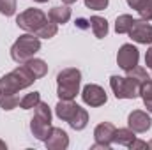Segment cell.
Returning a JSON list of instances; mask_svg holds the SVG:
<instances>
[{"instance_id": "obj_10", "label": "cell", "mask_w": 152, "mask_h": 150, "mask_svg": "<svg viewBox=\"0 0 152 150\" xmlns=\"http://www.w3.org/2000/svg\"><path fill=\"white\" fill-rule=\"evenodd\" d=\"M127 127L134 133H147L152 127V118L142 110H134L127 117Z\"/></svg>"}, {"instance_id": "obj_21", "label": "cell", "mask_w": 152, "mask_h": 150, "mask_svg": "<svg viewBox=\"0 0 152 150\" xmlns=\"http://www.w3.org/2000/svg\"><path fill=\"white\" fill-rule=\"evenodd\" d=\"M20 106V97L16 94H0V108L4 111H11Z\"/></svg>"}, {"instance_id": "obj_20", "label": "cell", "mask_w": 152, "mask_h": 150, "mask_svg": "<svg viewBox=\"0 0 152 150\" xmlns=\"http://www.w3.org/2000/svg\"><path fill=\"white\" fill-rule=\"evenodd\" d=\"M57 32H58V25L48 18V21L39 28L37 32H36V36H37L39 39H51V37L57 36Z\"/></svg>"}, {"instance_id": "obj_16", "label": "cell", "mask_w": 152, "mask_h": 150, "mask_svg": "<svg viewBox=\"0 0 152 150\" xmlns=\"http://www.w3.org/2000/svg\"><path fill=\"white\" fill-rule=\"evenodd\" d=\"M88 21H90V28H92L94 36L97 39H104L108 36V21H106L104 18H101V16H92Z\"/></svg>"}, {"instance_id": "obj_28", "label": "cell", "mask_w": 152, "mask_h": 150, "mask_svg": "<svg viewBox=\"0 0 152 150\" xmlns=\"http://www.w3.org/2000/svg\"><path fill=\"white\" fill-rule=\"evenodd\" d=\"M108 2L110 0H85V5L92 11H103L108 7Z\"/></svg>"}, {"instance_id": "obj_23", "label": "cell", "mask_w": 152, "mask_h": 150, "mask_svg": "<svg viewBox=\"0 0 152 150\" xmlns=\"http://www.w3.org/2000/svg\"><path fill=\"white\" fill-rule=\"evenodd\" d=\"M127 73V78H131V79H134L136 83H143V81H147L151 76L147 74V71L143 69V67H140V66H134L133 69H129V71H126Z\"/></svg>"}, {"instance_id": "obj_26", "label": "cell", "mask_w": 152, "mask_h": 150, "mask_svg": "<svg viewBox=\"0 0 152 150\" xmlns=\"http://www.w3.org/2000/svg\"><path fill=\"white\" fill-rule=\"evenodd\" d=\"M16 12V0H0V14L12 16Z\"/></svg>"}, {"instance_id": "obj_30", "label": "cell", "mask_w": 152, "mask_h": 150, "mask_svg": "<svg viewBox=\"0 0 152 150\" xmlns=\"http://www.w3.org/2000/svg\"><path fill=\"white\" fill-rule=\"evenodd\" d=\"M145 66L152 69V46L147 50V53H145Z\"/></svg>"}, {"instance_id": "obj_13", "label": "cell", "mask_w": 152, "mask_h": 150, "mask_svg": "<svg viewBox=\"0 0 152 150\" xmlns=\"http://www.w3.org/2000/svg\"><path fill=\"white\" fill-rule=\"evenodd\" d=\"M51 127H53L51 122L41 120L37 117H32V120H30V131H32V134L37 138L39 141H46V138H48Z\"/></svg>"}, {"instance_id": "obj_2", "label": "cell", "mask_w": 152, "mask_h": 150, "mask_svg": "<svg viewBox=\"0 0 152 150\" xmlns=\"http://www.w3.org/2000/svg\"><path fill=\"white\" fill-rule=\"evenodd\" d=\"M81 73L75 67H67L57 74V95L64 101H73L80 94Z\"/></svg>"}, {"instance_id": "obj_31", "label": "cell", "mask_w": 152, "mask_h": 150, "mask_svg": "<svg viewBox=\"0 0 152 150\" xmlns=\"http://www.w3.org/2000/svg\"><path fill=\"white\" fill-rule=\"evenodd\" d=\"M126 2H127V5H129L131 9H134V11H136V9L140 7V4H142L143 0H126Z\"/></svg>"}, {"instance_id": "obj_14", "label": "cell", "mask_w": 152, "mask_h": 150, "mask_svg": "<svg viewBox=\"0 0 152 150\" xmlns=\"http://www.w3.org/2000/svg\"><path fill=\"white\" fill-rule=\"evenodd\" d=\"M48 18L51 21H55L57 25H64V23H67L71 20V9L67 5H55V7L50 9Z\"/></svg>"}, {"instance_id": "obj_19", "label": "cell", "mask_w": 152, "mask_h": 150, "mask_svg": "<svg viewBox=\"0 0 152 150\" xmlns=\"http://www.w3.org/2000/svg\"><path fill=\"white\" fill-rule=\"evenodd\" d=\"M133 23H134V18L131 14H120L115 20V32L117 34H127L131 30Z\"/></svg>"}, {"instance_id": "obj_24", "label": "cell", "mask_w": 152, "mask_h": 150, "mask_svg": "<svg viewBox=\"0 0 152 150\" xmlns=\"http://www.w3.org/2000/svg\"><path fill=\"white\" fill-rule=\"evenodd\" d=\"M34 117H37L41 120H46V122H51V110L46 103L39 101V104L34 108Z\"/></svg>"}, {"instance_id": "obj_4", "label": "cell", "mask_w": 152, "mask_h": 150, "mask_svg": "<svg viewBox=\"0 0 152 150\" xmlns=\"http://www.w3.org/2000/svg\"><path fill=\"white\" fill-rule=\"evenodd\" d=\"M110 87L113 90L117 99H136L140 97V83H136L131 78H122V76H112L110 78Z\"/></svg>"}, {"instance_id": "obj_29", "label": "cell", "mask_w": 152, "mask_h": 150, "mask_svg": "<svg viewBox=\"0 0 152 150\" xmlns=\"http://www.w3.org/2000/svg\"><path fill=\"white\" fill-rule=\"evenodd\" d=\"M127 149H131V150H138V149H149V145H147V141H142V140H134Z\"/></svg>"}, {"instance_id": "obj_7", "label": "cell", "mask_w": 152, "mask_h": 150, "mask_svg": "<svg viewBox=\"0 0 152 150\" xmlns=\"http://www.w3.org/2000/svg\"><path fill=\"white\" fill-rule=\"evenodd\" d=\"M81 99H83V103H85L87 106H90V108H99V106H103V104L108 101V95H106V92H104L103 87H99V85H96V83H88V85H85L83 90H81Z\"/></svg>"}, {"instance_id": "obj_15", "label": "cell", "mask_w": 152, "mask_h": 150, "mask_svg": "<svg viewBox=\"0 0 152 150\" xmlns=\"http://www.w3.org/2000/svg\"><path fill=\"white\" fill-rule=\"evenodd\" d=\"M136 140V133L129 127H124V129H115L113 134V143L117 145H122V147H129L133 141Z\"/></svg>"}, {"instance_id": "obj_34", "label": "cell", "mask_w": 152, "mask_h": 150, "mask_svg": "<svg viewBox=\"0 0 152 150\" xmlns=\"http://www.w3.org/2000/svg\"><path fill=\"white\" fill-rule=\"evenodd\" d=\"M62 2H64V4H66V5H71V4H75L76 0H62Z\"/></svg>"}, {"instance_id": "obj_17", "label": "cell", "mask_w": 152, "mask_h": 150, "mask_svg": "<svg viewBox=\"0 0 152 150\" xmlns=\"http://www.w3.org/2000/svg\"><path fill=\"white\" fill-rule=\"evenodd\" d=\"M25 66L28 67V71L32 73V74L36 76V79L39 78H44V76L48 74V66H46V62L44 60H41V58H30V60H27L25 62Z\"/></svg>"}, {"instance_id": "obj_27", "label": "cell", "mask_w": 152, "mask_h": 150, "mask_svg": "<svg viewBox=\"0 0 152 150\" xmlns=\"http://www.w3.org/2000/svg\"><path fill=\"white\" fill-rule=\"evenodd\" d=\"M140 97L142 99H152V79L151 78L140 85Z\"/></svg>"}, {"instance_id": "obj_18", "label": "cell", "mask_w": 152, "mask_h": 150, "mask_svg": "<svg viewBox=\"0 0 152 150\" xmlns=\"http://www.w3.org/2000/svg\"><path fill=\"white\" fill-rule=\"evenodd\" d=\"M87 124H88V113L85 108H78V111L76 115L71 118V122H69V125L75 129V131H81V129H85L87 127Z\"/></svg>"}, {"instance_id": "obj_33", "label": "cell", "mask_w": 152, "mask_h": 150, "mask_svg": "<svg viewBox=\"0 0 152 150\" xmlns=\"http://www.w3.org/2000/svg\"><path fill=\"white\" fill-rule=\"evenodd\" d=\"M143 103H145V108H147V111L152 115V99H143Z\"/></svg>"}, {"instance_id": "obj_37", "label": "cell", "mask_w": 152, "mask_h": 150, "mask_svg": "<svg viewBox=\"0 0 152 150\" xmlns=\"http://www.w3.org/2000/svg\"><path fill=\"white\" fill-rule=\"evenodd\" d=\"M147 145H149V149H152V140L149 141V143H147Z\"/></svg>"}, {"instance_id": "obj_5", "label": "cell", "mask_w": 152, "mask_h": 150, "mask_svg": "<svg viewBox=\"0 0 152 150\" xmlns=\"http://www.w3.org/2000/svg\"><path fill=\"white\" fill-rule=\"evenodd\" d=\"M46 21H48V16L41 9H36V7L27 9L16 16V25L20 28H23L25 32H30V34H36Z\"/></svg>"}, {"instance_id": "obj_36", "label": "cell", "mask_w": 152, "mask_h": 150, "mask_svg": "<svg viewBox=\"0 0 152 150\" xmlns=\"http://www.w3.org/2000/svg\"><path fill=\"white\" fill-rule=\"evenodd\" d=\"M34 2H39V4H44V2H48V0H34Z\"/></svg>"}, {"instance_id": "obj_32", "label": "cell", "mask_w": 152, "mask_h": 150, "mask_svg": "<svg viewBox=\"0 0 152 150\" xmlns=\"http://www.w3.org/2000/svg\"><path fill=\"white\" fill-rule=\"evenodd\" d=\"M76 25H78L80 28H87V27H90V21H88V20H83V18H80V20L76 21Z\"/></svg>"}, {"instance_id": "obj_22", "label": "cell", "mask_w": 152, "mask_h": 150, "mask_svg": "<svg viewBox=\"0 0 152 150\" xmlns=\"http://www.w3.org/2000/svg\"><path fill=\"white\" fill-rule=\"evenodd\" d=\"M39 101H41V94L39 92H30L23 99H20V108H23V110H34L39 104Z\"/></svg>"}, {"instance_id": "obj_9", "label": "cell", "mask_w": 152, "mask_h": 150, "mask_svg": "<svg viewBox=\"0 0 152 150\" xmlns=\"http://www.w3.org/2000/svg\"><path fill=\"white\" fill-rule=\"evenodd\" d=\"M127 34L138 44H152V25L145 20H134Z\"/></svg>"}, {"instance_id": "obj_25", "label": "cell", "mask_w": 152, "mask_h": 150, "mask_svg": "<svg viewBox=\"0 0 152 150\" xmlns=\"http://www.w3.org/2000/svg\"><path fill=\"white\" fill-rule=\"evenodd\" d=\"M136 12L140 14L142 20L152 21V0H143V2L140 4V7L136 9Z\"/></svg>"}, {"instance_id": "obj_1", "label": "cell", "mask_w": 152, "mask_h": 150, "mask_svg": "<svg viewBox=\"0 0 152 150\" xmlns=\"http://www.w3.org/2000/svg\"><path fill=\"white\" fill-rule=\"evenodd\" d=\"M36 81V76L28 71L25 64H20L14 71L0 78V94H18L23 88H28Z\"/></svg>"}, {"instance_id": "obj_6", "label": "cell", "mask_w": 152, "mask_h": 150, "mask_svg": "<svg viewBox=\"0 0 152 150\" xmlns=\"http://www.w3.org/2000/svg\"><path fill=\"white\" fill-rule=\"evenodd\" d=\"M115 129H117V127H115L112 122H101V124L94 129V140H96V143L92 145V150H97V149L110 150L112 149Z\"/></svg>"}, {"instance_id": "obj_8", "label": "cell", "mask_w": 152, "mask_h": 150, "mask_svg": "<svg viewBox=\"0 0 152 150\" xmlns=\"http://www.w3.org/2000/svg\"><path fill=\"white\" fill-rule=\"evenodd\" d=\"M138 60H140V53H138L136 46H133V44H122L120 46V50L117 53V64L120 69L129 71L134 66H138Z\"/></svg>"}, {"instance_id": "obj_3", "label": "cell", "mask_w": 152, "mask_h": 150, "mask_svg": "<svg viewBox=\"0 0 152 150\" xmlns=\"http://www.w3.org/2000/svg\"><path fill=\"white\" fill-rule=\"evenodd\" d=\"M41 50V39L36 34H23L14 41L11 46V58L18 64H25L27 60L34 58V55Z\"/></svg>"}, {"instance_id": "obj_12", "label": "cell", "mask_w": 152, "mask_h": 150, "mask_svg": "<svg viewBox=\"0 0 152 150\" xmlns=\"http://www.w3.org/2000/svg\"><path fill=\"white\" fill-rule=\"evenodd\" d=\"M78 104L73 103V101H64V99H60L58 101V104L55 106V113H57V117L60 118V120H64V122H71V118L76 115L78 111Z\"/></svg>"}, {"instance_id": "obj_11", "label": "cell", "mask_w": 152, "mask_h": 150, "mask_svg": "<svg viewBox=\"0 0 152 150\" xmlns=\"http://www.w3.org/2000/svg\"><path fill=\"white\" fill-rule=\"evenodd\" d=\"M46 147L50 150H66L69 147V136L64 129L60 127H51L48 138H46Z\"/></svg>"}, {"instance_id": "obj_35", "label": "cell", "mask_w": 152, "mask_h": 150, "mask_svg": "<svg viewBox=\"0 0 152 150\" xmlns=\"http://www.w3.org/2000/svg\"><path fill=\"white\" fill-rule=\"evenodd\" d=\"M5 149H7V145H5V143L0 140V150H5Z\"/></svg>"}]
</instances>
